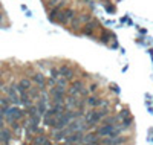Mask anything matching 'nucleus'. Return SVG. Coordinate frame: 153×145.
Returning <instances> with one entry per match:
<instances>
[{
    "label": "nucleus",
    "instance_id": "18",
    "mask_svg": "<svg viewBox=\"0 0 153 145\" xmlns=\"http://www.w3.org/2000/svg\"><path fill=\"white\" fill-rule=\"evenodd\" d=\"M9 98H0V105H2V109H5V107H8L9 105Z\"/></svg>",
    "mask_w": 153,
    "mask_h": 145
},
{
    "label": "nucleus",
    "instance_id": "7",
    "mask_svg": "<svg viewBox=\"0 0 153 145\" xmlns=\"http://www.w3.org/2000/svg\"><path fill=\"white\" fill-rule=\"evenodd\" d=\"M83 138H84V133L81 130L80 131H74V133H71L66 138V142L68 144H78V142H83Z\"/></svg>",
    "mask_w": 153,
    "mask_h": 145
},
{
    "label": "nucleus",
    "instance_id": "2",
    "mask_svg": "<svg viewBox=\"0 0 153 145\" xmlns=\"http://www.w3.org/2000/svg\"><path fill=\"white\" fill-rule=\"evenodd\" d=\"M91 20H92V16L89 12H81V14H76V17H74L71 20V24H72V28H83Z\"/></svg>",
    "mask_w": 153,
    "mask_h": 145
},
{
    "label": "nucleus",
    "instance_id": "9",
    "mask_svg": "<svg viewBox=\"0 0 153 145\" xmlns=\"http://www.w3.org/2000/svg\"><path fill=\"white\" fill-rule=\"evenodd\" d=\"M58 69H60V75L65 76L66 80H72L74 78V70L69 67V66H61V67H58Z\"/></svg>",
    "mask_w": 153,
    "mask_h": 145
},
{
    "label": "nucleus",
    "instance_id": "14",
    "mask_svg": "<svg viewBox=\"0 0 153 145\" xmlns=\"http://www.w3.org/2000/svg\"><path fill=\"white\" fill-rule=\"evenodd\" d=\"M37 110H38V113H40V115H45L46 112H48V107H46V102L45 101H38L37 102Z\"/></svg>",
    "mask_w": 153,
    "mask_h": 145
},
{
    "label": "nucleus",
    "instance_id": "24",
    "mask_svg": "<svg viewBox=\"0 0 153 145\" xmlns=\"http://www.w3.org/2000/svg\"><path fill=\"white\" fill-rule=\"evenodd\" d=\"M80 93H81V95H83V96H87V93H89V92H87V90H86V89H83V90H81V92H80Z\"/></svg>",
    "mask_w": 153,
    "mask_h": 145
},
{
    "label": "nucleus",
    "instance_id": "10",
    "mask_svg": "<svg viewBox=\"0 0 153 145\" xmlns=\"http://www.w3.org/2000/svg\"><path fill=\"white\" fill-rule=\"evenodd\" d=\"M83 86H84V84H83V81H80V80H78V81H74V83H72V87H71V90H69V93H71V95H78L80 92L84 89Z\"/></svg>",
    "mask_w": 153,
    "mask_h": 145
},
{
    "label": "nucleus",
    "instance_id": "25",
    "mask_svg": "<svg viewBox=\"0 0 153 145\" xmlns=\"http://www.w3.org/2000/svg\"><path fill=\"white\" fill-rule=\"evenodd\" d=\"M0 130H3V121H0Z\"/></svg>",
    "mask_w": 153,
    "mask_h": 145
},
{
    "label": "nucleus",
    "instance_id": "1",
    "mask_svg": "<svg viewBox=\"0 0 153 145\" xmlns=\"http://www.w3.org/2000/svg\"><path fill=\"white\" fill-rule=\"evenodd\" d=\"M121 127L118 125H103L97 130V135L100 136H107V138H115V136H120L121 135Z\"/></svg>",
    "mask_w": 153,
    "mask_h": 145
},
{
    "label": "nucleus",
    "instance_id": "22",
    "mask_svg": "<svg viewBox=\"0 0 153 145\" xmlns=\"http://www.w3.org/2000/svg\"><path fill=\"white\" fill-rule=\"evenodd\" d=\"M127 116H130L129 110H123V112L120 113V118H127Z\"/></svg>",
    "mask_w": 153,
    "mask_h": 145
},
{
    "label": "nucleus",
    "instance_id": "3",
    "mask_svg": "<svg viewBox=\"0 0 153 145\" xmlns=\"http://www.w3.org/2000/svg\"><path fill=\"white\" fill-rule=\"evenodd\" d=\"M74 17H75V9H72V8H65V9L60 12L57 21L61 23V24H68V23H71V20H72Z\"/></svg>",
    "mask_w": 153,
    "mask_h": 145
},
{
    "label": "nucleus",
    "instance_id": "12",
    "mask_svg": "<svg viewBox=\"0 0 153 145\" xmlns=\"http://www.w3.org/2000/svg\"><path fill=\"white\" fill-rule=\"evenodd\" d=\"M11 141V131L3 128V130H0V142H3V144H8Z\"/></svg>",
    "mask_w": 153,
    "mask_h": 145
},
{
    "label": "nucleus",
    "instance_id": "4",
    "mask_svg": "<svg viewBox=\"0 0 153 145\" xmlns=\"http://www.w3.org/2000/svg\"><path fill=\"white\" fill-rule=\"evenodd\" d=\"M51 95L54 98V104H61L63 98H65V89L60 87L58 84H55L54 87H51Z\"/></svg>",
    "mask_w": 153,
    "mask_h": 145
},
{
    "label": "nucleus",
    "instance_id": "27",
    "mask_svg": "<svg viewBox=\"0 0 153 145\" xmlns=\"http://www.w3.org/2000/svg\"><path fill=\"white\" fill-rule=\"evenodd\" d=\"M84 145H97V144H84Z\"/></svg>",
    "mask_w": 153,
    "mask_h": 145
},
{
    "label": "nucleus",
    "instance_id": "8",
    "mask_svg": "<svg viewBox=\"0 0 153 145\" xmlns=\"http://www.w3.org/2000/svg\"><path fill=\"white\" fill-rule=\"evenodd\" d=\"M32 81L38 86V89H42V90L46 87V80H45L43 73H34L32 75Z\"/></svg>",
    "mask_w": 153,
    "mask_h": 145
},
{
    "label": "nucleus",
    "instance_id": "16",
    "mask_svg": "<svg viewBox=\"0 0 153 145\" xmlns=\"http://www.w3.org/2000/svg\"><path fill=\"white\" fill-rule=\"evenodd\" d=\"M51 76H52V78H58V76H61V75H60V69H57V67H51Z\"/></svg>",
    "mask_w": 153,
    "mask_h": 145
},
{
    "label": "nucleus",
    "instance_id": "6",
    "mask_svg": "<svg viewBox=\"0 0 153 145\" xmlns=\"http://www.w3.org/2000/svg\"><path fill=\"white\" fill-rule=\"evenodd\" d=\"M101 121V118L98 116V112L97 110H91L87 115H86V124L87 125H95Z\"/></svg>",
    "mask_w": 153,
    "mask_h": 145
},
{
    "label": "nucleus",
    "instance_id": "15",
    "mask_svg": "<svg viewBox=\"0 0 153 145\" xmlns=\"http://www.w3.org/2000/svg\"><path fill=\"white\" fill-rule=\"evenodd\" d=\"M132 122H133L132 116H127V119H126V118H123V127H124V128H129V127H132Z\"/></svg>",
    "mask_w": 153,
    "mask_h": 145
},
{
    "label": "nucleus",
    "instance_id": "17",
    "mask_svg": "<svg viewBox=\"0 0 153 145\" xmlns=\"http://www.w3.org/2000/svg\"><path fill=\"white\" fill-rule=\"evenodd\" d=\"M68 81H69V80H66V78H65V76H63V78H60V80L57 81V84H58L60 87H63V89H65V87L68 86Z\"/></svg>",
    "mask_w": 153,
    "mask_h": 145
},
{
    "label": "nucleus",
    "instance_id": "13",
    "mask_svg": "<svg viewBox=\"0 0 153 145\" xmlns=\"http://www.w3.org/2000/svg\"><path fill=\"white\" fill-rule=\"evenodd\" d=\"M83 142L84 144H98V138L95 133H89V135H84Z\"/></svg>",
    "mask_w": 153,
    "mask_h": 145
},
{
    "label": "nucleus",
    "instance_id": "20",
    "mask_svg": "<svg viewBox=\"0 0 153 145\" xmlns=\"http://www.w3.org/2000/svg\"><path fill=\"white\" fill-rule=\"evenodd\" d=\"M46 84H49V86H52V87H54V86L57 84V81H55V78H52V76H51L49 80L46 81Z\"/></svg>",
    "mask_w": 153,
    "mask_h": 145
},
{
    "label": "nucleus",
    "instance_id": "28",
    "mask_svg": "<svg viewBox=\"0 0 153 145\" xmlns=\"http://www.w3.org/2000/svg\"><path fill=\"white\" fill-rule=\"evenodd\" d=\"M55 2H60V0H55Z\"/></svg>",
    "mask_w": 153,
    "mask_h": 145
},
{
    "label": "nucleus",
    "instance_id": "26",
    "mask_svg": "<svg viewBox=\"0 0 153 145\" xmlns=\"http://www.w3.org/2000/svg\"><path fill=\"white\" fill-rule=\"evenodd\" d=\"M2 20H3V16H2V14H0V23H2Z\"/></svg>",
    "mask_w": 153,
    "mask_h": 145
},
{
    "label": "nucleus",
    "instance_id": "19",
    "mask_svg": "<svg viewBox=\"0 0 153 145\" xmlns=\"http://www.w3.org/2000/svg\"><path fill=\"white\" fill-rule=\"evenodd\" d=\"M45 141H46V138H45V136H38V138L35 139L34 145H45Z\"/></svg>",
    "mask_w": 153,
    "mask_h": 145
},
{
    "label": "nucleus",
    "instance_id": "23",
    "mask_svg": "<svg viewBox=\"0 0 153 145\" xmlns=\"http://www.w3.org/2000/svg\"><path fill=\"white\" fill-rule=\"evenodd\" d=\"M106 9H107L109 12H113V11H115V8H113L112 5H107V3H106Z\"/></svg>",
    "mask_w": 153,
    "mask_h": 145
},
{
    "label": "nucleus",
    "instance_id": "21",
    "mask_svg": "<svg viewBox=\"0 0 153 145\" xmlns=\"http://www.w3.org/2000/svg\"><path fill=\"white\" fill-rule=\"evenodd\" d=\"M97 89H98V84H95V83H92L91 86H89V92H92V93L97 92Z\"/></svg>",
    "mask_w": 153,
    "mask_h": 145
},
{
    "label": "nucleus",
    "instance_id": "11",
    "mask_svg": "<svg viewBox=\"0 0 153 145\" xmlns=\"http://www.w3.org/2000/svg\"><path fill=\"white\" fill-rule=\"evenodd\" d=\"M120 119V116H106L104 119H101L103 125H118L117 121Z\"/></svg>",
    "mask_w": 153,
    "mask_h": 145
},
{
    "label": "nucleus",
    "instance_id": "5",
    "mask_svg": "<svg viewBox=\"0 0 153 145\" xmlns=\"http://www.w3.org/2000/svg\"><path fill=\"white\" fill-rule=\"evenodd\" d=\"M98 24H100V23H98L97 20H94V18H92L91 21H87V23L83 26V28H81V32H83L84 35L92 37V35H94V32H95V29L98 28Z\"/></svg>",
    "mask_w": 153,
    "mask_h": 145
}]
</instances>
